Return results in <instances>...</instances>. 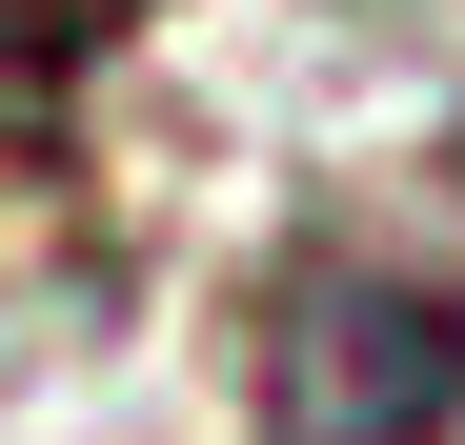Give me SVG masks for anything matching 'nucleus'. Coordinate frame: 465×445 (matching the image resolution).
Instances as JSON below:
<instances>
[{
    "label": "nucleus",
    "mask_w": 465,
    "mask_h": 445,
    "mask_svg": "<svg viewBox=\"0 0 465 445\" xmlns=\"http://www.w3.org/2000/svg\"><path fill=\"white\" fill-rule=\"evenodd\" d=\"M243 385H263V445H445L465 425V304L384 243H324L263 283Z\"/></svg>",
    "instance_id": "obj_1"
},
{
    "label": "nucleus",
    "mask_w": 465,
    "mask_h": 445,
    "mask_svg": "<svg viewBox=\"0 0 465 445\" xmlns=\"http://www.w3.org/2000/svg\"><path fill=\"white\" fill-rule=\"evenodd\" d=\"M122 21H142V0H0V142H41V122H61V82H82Z\"/></svg>",
    "instance_id": "obj_2"
}]
</instances>
